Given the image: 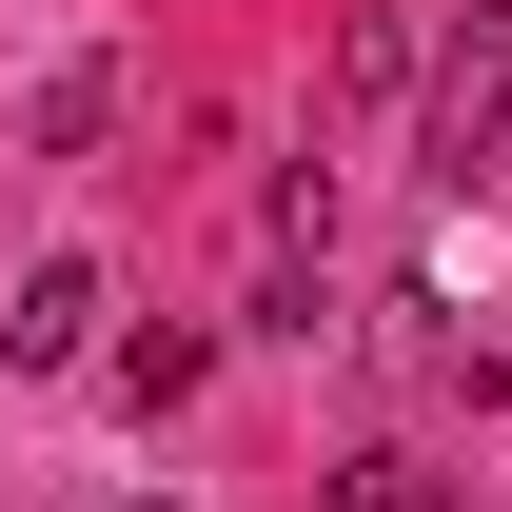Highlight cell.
Masks as SVG:
<instances>
[{
	"mask_svg": "<svg viewBox=\"0 0 512 512\" xmlns=\"http://www.w3.org/2000/svg\"><path fill=\"white\" fill-rule=\"evenodd\" d=\"M493 138H512V20H473V40L434 60V178H473Z\"/></svg>",
	"mask_w": 512,
	"mask_h": 512,
	"instance_id": "1",
	"label": "cell"
},
{
	"mask_svg": "<svg viewBox=\"0 0 512 512\" xmlns=\"http://www.w3.org/2000/svg\"><path fill=\"white\" fill-rule=\"evenodd\" d=\"M60 355H99V256H40L0 316V375H60Z\"/></svg>",
	"mask_w": 512,
	"mask_h": 512,
	"instance_id": "2",
	"label": "cell"
},
{
	"mask_svg": "<svg viewBox=\"0 0 512 512\" xmlns=\"http://www.w3.org/2000/svg\"><path fill=\"white\" fill-rule=\"evenodd\" d=\"M335 79H355V99H414V79H434V40H414V0H355V40H335Z\"/></svg>",
	"mask_w": 512,
	"mask_h": 512,
	"instance_id": "3",
	"label": "cell"
},
{
	"mask_svg": "<svg viewBox=\"0 0 512 512\" xmlns=\"http://www.w3.org/2000/svg\"><path fill=\"white\" fill-rule=\"evenodd\" d=\"M99 355H119V394H138V414H178V394L217 375V335H178V316H158V335H99Z\"/></svg>",
	"mask_w": 512,
	"mask_h": 512,
	"instance_id": "4",
	"label": "cell"
},
{
	"mask_svg": "<svg viewBox=\"0 0 512 512\" xmlns=\"http://www.w3.org/2000/svg\"><path fill=\"white\" fill-rule=\"evenodd\" d=\"M99 138H119V60H60L40 79V158H99Z\"/></svg>",
	"mask_w": 512,
	"mask_h": 512,
	"instance_id": "5",
	"label": "cell"
},
{
	"mask_svg": "<svg viewBox=\"0 0 512 512\" xmlns=\"http://www.w3.org/2000/svg\"><path fill=\"white\" fill-rule=\"evenodd\" d=\"M335 512H434V473H414V453H355V473H335Z\"/></svg>",
	"mask_w": 512,
	"mask_h": 512,
	"instance_id": "6",
	"label": "cell"
}]
</instances>
